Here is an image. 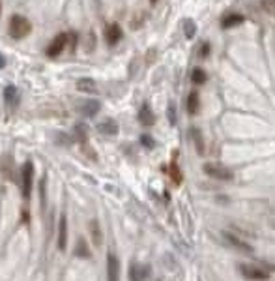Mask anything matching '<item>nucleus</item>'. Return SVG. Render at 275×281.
<instances>
[{
	"label": "nucleus",
	"mask_w": 275,
	"mask_h": 281,
	"mask_svg": "<svg viewBox=\"0 0 275 281\" xmlns=\"http://www.w3.org/2000/svg\"><path fill=\"white\" fill-rule=\"evenodd\" d=\"M32 32V23L25 15H13L9 19V36L13 40H23Z\"/></svg>",
	"instance_id": "obj_1"
},
{
	"label": "nucleus",
	"mask_w": 275,
	"mask_h": 281,
	"mask_svg": "<svg viewBox=\"0 0 275 281\" xmlns=\"http://www.w3.org/2000/svg\"><path fill=\"white\" fill-rule=\"evenodd\" d=\"M202 170H204V174H208V176L219 180V182H230V180H234V172L226 165H223V163H216V162L204 163Z\"/></svg>",
	"instance_id": "obj_2"
},
{
	"label": "nucleus",
	"mask_w": 275,
	"mask_h": 281,
	"mask_svg": "<svg viewBox=\"0 0 275 281\" xmlns=\"http://www.w3.org/2000/svg\"><path fill=\"white\" fill-rule=\"evenodd\" d=\"M32 182H34V163L25 162L21 167V193L23 199L28 201L32 195Z\"/></svg>",
	"instance_id": "obj_3"
},
{
	"label": "nucleus",
	"mask_w": 275,
	"mask_h": 281,
	"mask_svg": "<svg viewBox=\"0 0 275 281\" xmlns=\"http://www.w3.org/2000/svg\"><path fill=\"white\" fill-rule=\"evenodd\" d=\"M238 270L245 280L249 281H268L270 280V272H266L264 268H260L257 264H247L243 263L238 266Z\"/></svg>",
	"instance_id": "obj_4"
},
{
	"label": "nucleus",
	"mask_w": 275,
	"mask_h": 281,
	"mask_svg": "<svg viewBox=\"0 0 275 281\" xmlns=\"http://www.w3.org/2000/svg\"><path fill=\"white\" fill-rule=\"evenodd\" d=\"M152 274V268L148 264L131 263L129 266V281H148Z\"/></svg>",
	"instance_id": "obj_5"
},
{
	"label": "nucleus",
	"mask_w": 275,
	"mask_h": 281,
	"mask_svg": "<svg viewBox=\"0 0 275 281\" xmlns=\"http://www.w3.org/2000/svg\"><path fill=\"white\" fill-rule=\"evenodd\" d=\"M66 47H67V32H62V34H58L49 43V47H47V56H49V58H56L58 55H62V51H64Z\"/></svg>",
	"instance_id": "obj_6"
},
{
	"label": "nucleus",
	"mask_w": 275,
	"mask_h": 281,
	"mask_svg": "<svg viewBox=\"0 0 275 281\" xmlns=\"http://www.w3.org/2000/svg\"><path fill=\"white\" fill-rule=\"evenodd\" d=\"M107 281H120V261L114 253L107 255Z\"/></svg>",
	"instance_id": "obj_7"
},
{
	"label": "nucleus",
	"mask_w": 275,
	"mask_h": 281,
	"mask_svg": "<svg viewBox=\"0 0 275 281\" xmlns=\"http://www.w3.org/2000/svg\"><path fill=\"white\" fill-rule=\"evenodd\" d=\"M101 111V102L100 100H86L79 105V112L86 116V118H92V116H96L98 112Z\"/></svg>",
	"instance_id": "obj_8"
},
{
	"label": "nucleus",
	"mask_w": 275,
	"mask_h": 281,
	"mask_svg": "<svg viewBox=\"0 0 275 281\" xmlns=\"http://www.w3.org/2000/svg\"><path fill=\"white\" fill-rule=\"evenodd\" d=\"M122 40V28L118 23H110L105 26V42L107 45H116Z\"/></svg>",
	"instance_id": "obj_9"
},
{
	"label": "nucleus",
	"mask_w": 275,
	"mask_h": 281,
	"mask_svg": "<svg viewBox=\"0 0 275 281\" xmlns=\"http://www.w3.org/2000/svg\"><path fill=\"white\" fill-rule=\"evenodd\" d=\"M139 122H141L144 128H150V126H154L156 116H154L152 107L148 105V103H142V107L139 109Z\"/></svg>",
	"instance_id": "obj_10"
},
{
	"label": "nucleus",
	"mask_w": 275,
	"mask_h": 281,
	"mask_svg": "<svg viewBox=\"0 0 275 281\" xmlns=\"http://www.w3.org/2000/svg\"><path fill=\"white\" fill-rule=\"evenodd\" d=\"M58 249L60 251L67 249V218L64 214L58 222Z\"/></svg>",
	"instance_id": "obj_11"
},
{
	"label": "nucleus",
	"mask_w": 275,
	"mask_h": 281,
	"mask_svg": "<svg viewBox=\"0 0 275 281\" xmlns=\"http://www.w3.org/2000/svg\"><path fill=\"white\" fill-rule=\"evenodd\" d=\"M98 131L101 135H107V137H114L118 133V124L112 118H107L98 124Z\"/></svg>",
	"instance_id": "obj_12"
},
{
	"label": "nucleus",
	"mask_w": 275,
	"mask_h": 281,
	"mask_svg": "<svg viewBox=\"0 0 275 281\" xmlns=\"http://www.w3.org/2000/svg\"><path fill=\"white\" fill-rule=\"evenodd\" d=\"M225 240L228 242V244H232L236 249L243 251V253H251V251H253V247H251L247 242H243L242 238H238V236L232 234V232H225Z\"/></svg>",
	"instance_id": "obj_13"
},
{
	"label": "nucleus",
	"mask_w": 275,
	"mask_h": 281,
	"mask_svg": "<svg viewBox=\"0 0 275 281\" xmlns=\"http://www.w3.org/2000/svg\"><path fill=\"white\" fill-rule=\"evenodd\" d=\"M4 102L8 107H17L19 103V90L13 85H8L4 88Z\"/></svg>",
	"instance_id": "obj_14"
},
{
	"label": "nucleus",
	"mask_w": 275,
	"mask_h": 281,
	"mask_svg": "<svg viewBox=\"0 0 275 281\" xmlns=\"http://www.w3.org/2000/svg\"><path fill=\"white\" fill-rule=\"evenodd\" d=\"M77 90H79V92H84V94H94V92H98V85H96L94 79L83 77V79L77 81Z\"/></svg>",
	"instance_id": "obj_15"
},
{
	"label": "nucleus",
	"mask_w": 275,
	"mask_h": 281,
	"mask_svg": "<svg viewBox=\"0 0 275 281\" xmlns=\"http://www.w3.org/2000/svg\"><path fill=\"white\" fill-rule=\"evenodd\" d=\"M189 135H191L193 143H195V148H197V152L199 156H204V137H202V131L199 128H191L189 129Z\"/></svg>",
	"instance_id": "obj_16"
},
{
	"label": "nucleus",
	"mask_w": 275,
	"mask_h": 281,
	"mask_svg": "<svg viewBox=\"0 0 275 281\" xmlns=\"http://www.w3.org/2000/svg\"><path fill=\"white\" fill-rule=\"evenodd\" d=\"M243 21H245V17H243V15H240V13H230V15L223 17V21H221V26H223V28H234V26L242 25Z\"/></svg>",
	"instance_id": "obj_17"
},
{
	"label": "nucleus",
	"mask_w": 275,
	"mask_h": 281,
	"mask_svg": "<svg viewBox=\"0 0 275 281\" xmlns=\"http://www.w3.org/2000/svg\"><path fill=\"white\" fill-rule=\"evenodd\" d=\"M200 109V96L199 92H191L187 96V112L189 114H197Z\"/></svg>",
	"instance_id": "obj_18"
},
{
	"label": "nucleus",
	"mask_w": 275,
	"mask_h": 281,
	"mask_svg": "<svg viewBox=\"0 0 275 281\" xmlns=\"http://www.w3.org/2000/svg\"><path fill=\"white\" fill-rule=\"evenodd\" d=\"M90 232H92V242H94V246L100 247L101 242H103V234H101L100 223L96 222V220H94V222H90Z\"/></svg>",
	"instance_id": "obj_19"
},
{
	"label": "nucleus",
	"mask_w": 275,
	"mask_h": 281,
	"mask_svg": "<svg viewBox=\"0 0 275 281\" xmlns=\"http://www.w3.org/2000/svg\"><path fill=\"white\" fill-rule=\"evenodd\" d=\"M165 170L168 172V176H170V180L174 182L176 186H178V184H182V170H180V167L176 165V162H172L168 167H165Z\"/></svg>",
	"instance_id": "obj_20"
},
{
	"label": "nucleus",
	"mask_w": 275,
	"mask_h": 281,
	"mask_svg": "<svg viewBox=\"0 0 275 281\" xmlns=\"http://www.w3.org/2000/svg\"><path fill=\"white\" fill-rule=\"evenodd\" d=\"M182 28H183V34H185L187 40H193L195 34H197V25H195V21H193V19H183Z\"/></svg>",
	"instance_id": "obj_21"
},
{
	"label": "nucleus",
	"mask_w": 275,
	"mask_h": 281,
	"mask_svg": "<svg viewBox=\"0 0 275 281\" xmlns=\"http://www.w3.org/2000/svg\"><path fill=\"white\" fill-rule=\"evenodd\" d=\"M75 255L81 257V259H88V257L92 255L90 247H88V244H86V240L84 238L79 240V244H77V247H75Z\"/></svg>",
	"instance_id": "obj_22"
},
{
	"label": "nucleus",
	"mask_w": 275,
	"mask_h": 281,
	"mask_svg": "<svg viewBox=\"0 0 275 281\" xmlns=\"http://www.w3.org/2000/svg\"><path fill=\"white\" fill-rule=\"evenodd\" d=\"M206 79H208V75H206V71L202 68H195L191 73V81L195 83V85H204L206 83Z\"/></svg>",
	"instance_id": "obj_23"
},
{
	"label": "nucleus",
	"mask_w": 275,
	"mask_h": 281,
	"mask_svg": "<svg viewBox=\"0 0 275 281\" xmlns=\"http://www.w3.org/2000/svg\"><path fill=\"white\" fill-rule=\"evenodd\" d=\"M75 135H77V141H79V143L86 145V141H88V129H86V126H84V124H77V126H75Z\"/></svg>",
	"instance_id": "obj_24"
},
{
	"label": "nucleus",
	"mask_w": 275,
	"mask_h": 281,
	"mask_svg": "<svg viewBox=\"0 0 275 281\" xmlns=\"http://www.w3.org/2000/svg\"><path fill=\"white\" fill-rule=\"evenodd\" d=\"M2 170L6 172V176H8V178H11V170H13V162H11V156H9V154H6V156H4V160H2Z\"/></svg>",
	"instance_id": "obj_25"
},
{
	"label": "nucleus",
	"mask_w": 275,
	"mask_h": 281,
	"mask_svg": "<svg viewBox=\"0 0 275 281\" xmlns=\"http://www.w3.org/2000/svg\"><path fill=\"white\" fill-rule=\"evenodd\" d=\"M141 145L144 146V148H154V146H156V141H154L150 135H141Z\"/></svg>",
	"instance_id": "obj_26"
},
{
	"label": "nucleus",
	"mask_w": 275,
	"mask_h": 281,
	"mask_svg": "<svg viewBox=\"0 0 275 281\" xmlns=\"http://www.w3.org/2000/svg\"><path fill=\"white\" fill-rule=\"evenodd\" d=\"M77 32H67V45L71 47V49H75V45H77Z\"/></svg>",
	"instance_id": "obj_27"
},
{
	"label": "nucleus",
	"mask_w": 275,
	"mask_h": 281,
	"mask_svg": "<svg viewBox=\"0 0 275 281\" xmlns=\"http://www.w3.org/2000/svg\"><path fill=\"white\" fill-rule=\"evenodd\" d=\"M208 55H210V43H202V45H200L199 56L200 58H208Z\"/></svg>",
	"instance_id": "obj_28"
},
{
	"label": "nucleus",
	"mask_w": 275,
	"mask_h": 281,
	"mask_svg": "<svg viewBox=\"0 0 275 281\" xmlns=\"http://www.w3.org/2000/svg\"><path fill=\"white\" fill-rule=\"evenodd\" d=\"M168 120H170V124H176V111H174V103H170V105H168Z\"/></svg>",
	"instance_id": "obj_29"
},
{
	"label": "nucleus",
	"mask_w": 275,
	"mask_h": 281,
	"mask_svg": "<svg viewBox=\"0 0 275 281\" xmlns=\"http://www.w3.org/2000/svg\"><path fill=\"white\" fill-rule=\"evenodd\" d=\"M6 66V58H4V55L0 53V68H4Z\"/></svg>",
	"instance_id": "obj_30"
},
{
	"label": "nucleus",
	"mask_w": 275,
	"mask_h": 281,
	"mask_svg": "<svg viewBox=\"0 0 275 281\" xmlns=\"http://www.w3.org/2000/svg\"><path fill=\"white\" fill-rule=\"evenodd\" d=\"M0 15H2V2H0Z\"/></svg>",
	"instance_id": "obj_31"
},
{
	"label": "nucleus",
	"mask_w": 275,
	"mask_h": 281,
	"mask_svg": "<svg viewBox=\"0 0 275 281\" xmlns=\"http://www.w3.org/2000/svg\"><path fill=\"white\" fill-rule=\"evenodd\" d=\"M152 2H158V0H152Z\"/></svg>",
	"instance_id": "obj_32"
}]
</instances>
